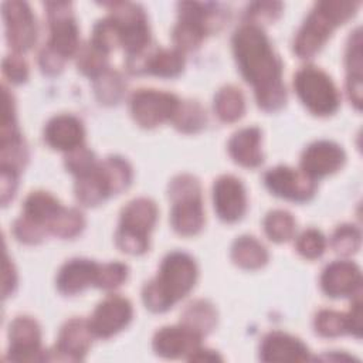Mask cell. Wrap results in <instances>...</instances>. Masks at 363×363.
<instances>
[{
	"mask_svg": "<svg viewBox=\"0 0 363 363\" xmlns=\"http://www.w3.org/2000/svg\"><path fill=\"white\" fill-rule=\"evenodd\" d=\"M233 50L242 77L254 86L258 105L265 111L281 109L286 101L282 64L264 31L254 24L240 27L233 37Z\"/></svg>",
	"mask_w": 363,
	"mask_h": 363,
	"instance_id": "6da1fadb",
	"label": "cell"
},
{
	"mask_svg": "<svg viewBox=\"0 0 363 363\" xmlns=\"http://www.w3.org/2000/svg\"><path fill=\"white\" fill-rule=\"evenodd\" d=\"M196 279L194 259L180 251L172 252L163 259L157 277L143 286V302L152 312H164L191 291Z\"/></svg>",
	"mask_w": 363,
	"mask_h": 363,
	"instance_id": "7a4b0ae2",
	"label": "cell"
},
{
	"mask_svg": "<svg viewBox=\"0 0 363 363\" xmlns=\"http://www.w3.org/2000/svg\"><path fill=\"white\" fill-rule=\"evenodd\" d=\"M353 1H320L298 31L294 50L301 58H309L320 50L330 33L347 21L357 10Z\"/></svg>",
	"mask_w": 363,
	"mask_h": 363,
	"instance_id": "3957f363",
	"label": "cell"
},
{
	"mask_svg": "<svg viewBox=\"0 0 363 363\" xmlns=\"http://www.w3.org/2000/svg\"><path fill=\"white\" fill-rule=\"evenodd\" d=\"M157 218L156 204L139 197L129 201L121 213V224L115 234L116 245L121 251L139 255L149 247V233L152 231Z\"/></svg>",
	"mask_w": 363,
	"mask_h": 363,
	"instance_id": "277c9868",
	"label": "cell"
},
{
	"mask_svg": "<svg viewBox=\"0 0 363 363\" xmlns=\"http://www.w3.org/2000/svg\"><path fill=\"white\" fill-rule=\"evenodd\" d=\"M169 196L173 201L170 221L182 235L197 234L204 224L201 190L196 177L190 174L176 176L169 186Z\"/></svg>",
	"mask_w": 363,
	"mask_h": 363,
	"instance_id": "5b68a950",
	"label": "cell"
},
{
	"mask_svg": "<svg viewBox=\"0 0 363 363\" xmlns=\"http://www.w3.org/2000/svg\"><path fill=\"white\" fill-rule=\"evenodd\" d=\"M295 91L302 104L315 115L326 116L339 106V92L332 79L316 67H303L294 78Z\"/></svg>",
	"mask_w": 363,
	"mask_h": 363,
	"instance_id": "8992f818",
	"label": "cell"
},
{
	"mask_svg": "<svg viewBox=\"0 0 363 363\" xmlns=\"http://www.w3.org/2000/svg\"><path fill=\"white\" fill-rule=\"evenodd\" d=\"M111 9V18L119 28L121 44L128 57H136L145 51L150 41L149 27L143 10L126 1H115L105 4Z\"/></svg>",
	"mask_w": 363,
	"mask_h": 363,
	"instance_id": "52a82bcc",
	"label": "cell"
},
{
	"mask_svg": "<svg viewBox=\"0 0 363 363\" xmlns=\"http://www.w3.org/2000/svg\"><path fill=\"white\" fill-rule=\"evenodd\" d=\"M180 101L169 92L139 89L130 98V113L143 128H155L173 119Z\"/></svg>",
	"mask_w": 363,
	"mask_h": 363,
	"instance_id": "ba28073f",
	"label": "cell"
},
{
	"mask_svg": "<svg viewBox=\"0 0 363 363\" xmlns=\"http://www.w3.org/2000/svg\"><path fill=\"white\" fill-rule=\"evenodd\" d=\"M45 7L51 33L48 47L62 58L74 55L78 48V27L72 16L71 3L48 1Z\"/></svg>",
	"mask_w": 363,
	"mask_h": 363,
	"instance_id": "9c48e42d",
	"label": "cell"
},
{
	"mask_svg": "<svg viewBox=\"0 0 363 363\" xmlns=\"http://www.w3.org/2000/svg\"><path fill=\"white\" fill-rule=\"evenodd\" d=\"M3 17L6 23V37L17 52L33 47L37 37L35 18L24 1H6L3 4Z\"/></svg>",
	"mask_w": 363,
	"mask_h": 363,
	"instance_id": "30bf717a",
	"label": "cell"
},
{
	"mask_svg": "<svg viewBox=\"0 0 363 363\" xmlns=\"http://www.w3.org/2000/svg\"><path fill=\"white\" fill-rule=\"evenodd\" d=\"M264 182L271 193L292 201H306L315 194V180L302 170H294L288 166H277L269 169Z\"/></svg>",
	"mask_w": 363,
	"mask_h": 363,
	"instance_id": "8fae6325",
	"label": "cell"
},
{
	"mask_svg": "<svg viewBox=\"0 0 363 363\" xmlns=\"http://www.w3.org/2000/svg\"><path fill=\"white\" fill-rule=\"evenodd\" d=\"M9 359L17 362L45 360L40 346L41 332L37 322L28 316H18L10 323Z\"/></svg>",
	"mask_w": 363,
	"mask_h": 363,
	"instance_id": "7c38bea8",
	"label": "cell"
},
{
	"mask_svg": "<svg viewBox=\"0 0 363 363\" xmlns=\"http://www.w3.org/2000/svg\"><path fill=\"white\" fill-rule=\"evenodd\" d=\"M132 319V305L128 299L109 295L94 311L89 322L91 330L98 337H111L122 330Z\"/></svg>",
	"mask_w": 363,
	"mask_h": 363,
	"instance_id": "4fadbf2b",
	"label": "cell"
},
{
	"mask_svg": "<svg viewBox=\"0 0 363 363\" xmlns=\"http://www.w3.org/2000/svg\"><path fill=\"white\" fill-rule=\"evenodd\" d=\"M345 163L343 149L328 140H320L309 145L301 157L302 172L311 179H319L335 173Z\"/></svg>",
	"mask_w": 363,
	"mask_h": 363,
	"instance_id": "5bb4252c",
	"label": "cell"
},
{
	"mask_svg": "<svg viewBox=\"0 0 363 363\" xmlns=\"http://www.w3.org/2000/svg\"><path fill=\"white\" fill-rule=\"evenodd\" d=\"M214 210L227 223H234L242 217L247 208V196L242 183L234 176H221L213 187Z\"/></svg>",
	"mask_w": 363,
	"mask_h": 363,
	"instance_id": "9a60e30c",
	"label": "cell"
},
{
	"mask_svg": "<svg viewBox=\"0 0 363 363\" xmlns=\"http://www.w3.org/2000/svg\"><path fill=\"white\" fill-rule=\"evenodd\" d=\"M201 335L184 325L162 328L153 337V349L159 356L176 359L190 356L200 347Z\"/></svg>",
	"mask_w": 363,
	"mask_h": 363,
	"instance_id": "2e32d148",
	"label": "cell"
},
{
	"mask_svg": "<svg viewBox=\"0 0 363 363\" xmlns=\"http://www.w3.org/2000/svg\"><path fill=\"white\" fill-rule=\"evenodd\" d=\"M92 335L89 322L79 318L69 319L60 330L55 345V353L58 356L55 359L68 362L82 360L91 346Z\"/></svg>",
	"mask_w": 363,
	"mask_h": 363,
	"instance_id": "e0dca14e",
	"label": "cell"
},
{
	"mask_svg": "<svg viewBox=\"0 0 363 363\" xmlns=\"http://www.w3.org/2000/svg\"><path fill=\"white\" fill-rule=\"evenodd\" d=\"M360 269L350 261H335L329 264L320 277L323 292L332 298L353 295L360 289Z\"/></svg>",
	"mask_w": 363,
	"mask_h": 363,
	"instance_id": "ac0fdd59",
	"label": "cell"
},
{
	"mask_svg": "<svg viewBox=\"0 0 363 363\" xmlns=\"http://www.w3.org/2000/svg\"><path fill=\"white\" fill-rule=\"evenodd\" d=\"M184 65L183 52L174 50H156L149 57H143V52L136 57H129L128 67L133 72H149L162 78H172L182 72Z\"/></svg>",
	"mask_w": 363,
	"mask_h": 363,
	"instance_id": "d6986e66",
	"label": "cell"
},
{
	"mask_svg": "<svg viewBox=\"0 0 363 363\" xmlns=\"http://www.w3.org/2000/svg\"><path fill=\"white\" fill-rule=\"evenodd\" d=\"M259 357L264 362H306L312 359L308 347L299 339L282 332H271L264 337Z\"/></svg>",
	"mask_w": 363,
	"mask_h": 363,
	"instance_id": "ffe728a7",
	"label": "cell"
},
{
	"mask_svg": "<svg viewBox=\"0 0 363 363\" xmlns=\"http://www.w3.org/2000/svg\"><path fill=\"white\" fill-rule=\"evenodd\" d=\"M44 139L52 149L69 152L82 145V123L72 115L54 116L44 129Z\"/></svg>",
	"mask_w": 363,
	"mask_h": 363,
	"instance_id": "44dd1931",
	"label": "cell"
},
{
	"mask_svg": "<svg viewBox=\"0 0 363 363\" xmlns=\"http://www.w3.org/2000/svg\"><path fill=\"white\" fill-rule=\"evenodd\" d=\"M98 264L89 259H71L57 275V288L64 295H75L89 285H95Z\"/></svg>",
	"mask_w": 363,
	"mask_h": 363,
	"instance_id": "7402d4cb",
	"label": "cell"
},
{
	"mask_svg": "<svg viewBox=\"0 0 363 363\" xmlns=\"http://www.w3.org/2000/svg\"><path fill=\"white\" fill-rule=\"evenodd\" d=\"M228 153L235 163L244 167H257L262 163L261 132L258 128H244L235 132L228 142Z\"/></svg>",
	"mask_w": 363,
	"mask_h": 363,
	"instance_id": "603a6c76",
	"label": "cell"
},
{
	"mask_svg": "<svg viewBox=\"0 0 363 363\" xmlns=\"http://www.w3.org/2000/svg\"><path fill=\"white\" fill-rule=\"evenodd\" d=\"M362 34L357 28L349 40L346 52L347 92L357 109L362 108Z\"/></svg>",
	"mask_w": 363,
	"mask_h": 363,
	"instance_id": "cb8c5ba5",
	"label": "cell"
},
{
	"mask_svg": "<svg viewBox=\"0 0 363 363\" xmlns=\"http://www.w3.org/2000/svg\"><path fill=\"white\" fill-rule=\"evenodd\" d=\"M231 258L241 268L257 269L265 265L268 261V252L265 247L254 237L242 235L234 241Z\"/></svg>",
	"mask_w": 363,
	"mask_h": 363,
	"instance_id": "d4e9b609",
	"label": "cell"
},
{
	"mask_svg": "<svg viewBox=\"0 0 363 363\" xmlns=\"http://www.w3.org/2000/svg\"><path fill=\"white\" fill-rule=\"evenodd\" d=\"M61 208L62 206L58 200L45 191H33L24 201V216L44 225L47 230Z\"/></svg>",
	"mask_w": 363,
	"mask_h": 363,
	"instance_id": "484cf974",
	"label": "cell"
},
{
	"mask_svg": "<svg viewBox=\"0 0 363 363\" xmlns=\"http://www.w3.org/2000/svg\"><path fill=\"white\" fill-rule=\"evenodd\" d=\"M75 196L84 206H96L111 196L98 164L89 173L78 177L75 183Z\"/></svg>",
	"mask_w": 363,
	"mask_h": 363,
	"instance_id": "4316f807",
	"label": "cell"
},
{
	"mask_svg": "<svg viewBox=\"0 0 363 363\" xmlns=\"http://www.w3.org/2000/svg\"><path fill=\"white\" fill-rule=\"evenodd\" d=\"M214 111L224 122H234L240 119L245 111L242 92L234 85L223 86L214 98Z\"/></svg>",
	"mask_w": 363,
	"mask_h": 363,
	"instance_id": "83f0119b",
	"label": "cell"
},
{
	"mask_svg": "<svg viewBox=\"0 0 363 363\" xmlns=\"http://www.w3.org/2000/svg\"><path fill=\"white\" fill-rule=\"evenodd\" d=\"M217 322L214 308L206 301H194L186 306L182 313V325L190 328L199 335L208 333Z\"/></svg>",
	"mask_w": 363,
	"mask_h": 363,
	"instance_id": "f1b7e54d",
	"label": "cell"
},
{
	"mask_svg": "<svg viewBox=\"0 0 363 363\" xmlns=\"http://www.w3.org/2000/svg\"><path fill=\"white\" fill-rule=\"evenodd\" d=\"M98 167L111 194H118L130 184L132 169L126 160L113 156L105 159Z\"/></svg>",
	"mask_w": 363,
	"mask_h": 363,
	"instance_id": "f546056e",
	"label": "cell"
},
{
	"mask_svg": "<svg viewBox=\"0 0 363 363\" xmlns=\"http://www.w3.org/2000/svg\"><path fill=\"white\" fill-rule=\"evenodd\" d=\"M172 121L179 130L184 133H194L204 128L206 112L197 102H180Z\"/></svg>",
	"mask_w": 363,
	"mask_h": 363,
	"instance_id": "4dcf8cb0",
	"label": "cell"
},
{
	"mask_svg": "<svg viewBox=\"0 0 363 363\" xmlns=\"http://www.w3.org/2000/svg\"><path fill=\"white\" fill-rule=\"evenodd\" d=\"M264 230L269 240L284 242L292 238L295 233V220L285 210H274L267 214L264 220Z\"/></svg>",
	"mask_w": 363,
	"mask_h": 363,
	"instance_id": "1f68e13d",
	"label": "cell"
},
{
	"mask_svg": "<svg viewBox=\"0 0 363 363\" xmlns=\"http://www.w3.org/2000/svg\"><path fill=\"white\" fill-rule=\"evenodd\" d=\"M84 217L77 208H61L48 224V231L61 238H71L84 228Z\"/></svg>",
	"mask_w": 363,
	"mask_h": 363,
	"instance_id": "d6a6232c",
	"label": "cell"
},
{
	"mask_svg": "<svg viewBox=\"0 0 363 363\" xmlns=\"http://www.w3.org/2000/svg\"><path fill=\"white\" fill-rule=\"evenodd\" d=\"M206 33V27L200 23L180 17L177 26L173 30V41L180 51L193 50L200 45Z\"/></svg>",
	"mask_w": 363,
	"mask_h": 363,
	"instance_id": "836d02e7",
	"label": "cell"
},
{
	"mask_svg": "<svg viewBox=\"0 0 363 363\" xmlns=\"http://www.w3.org/2000/svg\"><path fill=\"white\" fill-rule=\"evenodd\" d=\"M106 65H108L106 52L95 47L92 43L84 45L79 50L78 58H77V67L82 74L96 78L106 71Z\"/></svg>",
	"mask_w": 363,
	"mask_h": 363,
	"instance_id": "e575fe53",
	"label": "cell"
},
{
	"mask_svg": "<svg viewBox=\"0 0 363 363\" xmlns=\"http://www.w3.org/2000/svg\"><path fill=\"white\" fill-rule=\"evenodd\" d=\"M94 88L101 102L115 104L121 99L125 89V84L122 81V77L118 72L106 69L105 72H102L99 77L95 78Z\"/></svg>",
	"mask_w": 363,
	"mask_h": 363,
	"instance_id": "d590c367",
	"label": "cell"
},
{
	"mask_svg": "<svg viewBox=\"0 0 363 363\" xmlns=\"http://www.w3.org/2000/svg\"><path fill=\"white\" fill-rule=\"evenodd\" d=\"M315 329L325 337H336L347 332L346 315L323 309L315 318Z\"/></svg>",
	"mask_w": 363,
	"mask_h": 363,
	"instance_id": "8d00e7d4",
	"label": "cell"
},
{
	"mask_svg": "<svg viewBox=\"0 0 363 363\" xmlns=\"http://www.w3.org/2000/svg\"><path fill=\"white\" fill-rule=\"evenodd\" d=\"M91 43L106 54L112 48H115L118 44H121L119 28L111 17H108L105 20H101L95 24Z\"/></svg>",
	"mask_w": 363,
	"mask_h": 363,
	"instance_id": "74e56055",
	"label": "cell"
},
{
	"mask_svg": "<svg viewBox=\"0 0 363 363\" xmlns=\"http://www.w3.org/2000/svg\"><path fill=\"white\" fill-rule=\"evenodd\" d=\"M360 247V231L354 225H340L332 235V248L340 255H350Z\"/></svg>",
	"mask_w": 363,
	"mask_h": 363,
	"instance_id": "f35d334b",
	"label": "cell"
},
{
	"mask_svg": "<svg viewBox=\"0 0 363 363\" xmlns=\"http://www.w3.org/2000/svg\"><path fill=\"white\" fill-rule=\"evenodd\" d=\"M128 277V267L122 262H109L98 267L95 285L102 289L119 286Z\"/></svg>",
	"mask_w": 363,
	"mask_h": 363,
	"instance_id": "ab89813d",
	"label": "cell"
},
{
	"mask_svg": "<svg viewBox=\"0 0 363 363\" xmlns=\"http://www.w3.org/2000/svg\"><path fill=\"white\" fill-rule=\"evenodd\" d=\"M325 245H326L325 237L322 235L320 231L315 228L305 230L296 240L298 252L308 259H315L320 257L325 251Z\"/></svg>",
	"mask_w": 363,
	"mask_h": 363,
	"instance_id": "60d3db41",
	"label": "cell"
},
{
	"mask_svg": "<svg viewBox=\"0 0 363 363\" xmlns=\"http://www.w3.org/2000/svg\"><path fill=\"white\" fill-rule=\"evenodd\" d=\"M65 166L72 174H75L77 177H81L89 173L91 170H94L96 163H95L94 153L81 145L68 152L65 157Z\"/></svg>",
	"mask_w": 363,
	"mask_h": 363,
	"instance_id": "b9f144b4",
	"label": "cell"
},
{
	"mask_svg": "<svg viewBox=\"0 0 363 363\" xmlns=\"http://www.w3.org/2000/svg\"><path fill=\"white\" fill-rule=\"evenodd\" d=\"M47 228L41 224H38L37 221L21 216L18 220H16L14 225H13V233L16 235V238L21 242L26 244H37L40 242L45 234H47Z\"/></svg>",
	"mask_w": 363,
	"mask_h": 363,
	"instance_id": "7bdbcfd3",
	"label": "cell"
},
{
	"mask_svg": "<svg viewBox=\"0 0 363 363\" xmlns=\"http://www.w3.org/2000/svg\"><path fill=\"white\" fill-rule=\"evenodd\" d=\"M282 4L281 3H275V1H264V3H254L250 9H248V18L257 26L258 23H268V21H274L279 13H281Z\"/></svg>",
	"mask_w": 363,
	"mask_h": 363,
	"instance_id": "ee69618b",
	"label": "cell"
},
{
	"mask_svg": "<svg viewBox=\"0 0 363 363\" xmlns=\"http://www.w3.org/2000/svg\"><path fill=\"white\" fill-rule=\"evenodd\" d=\"M3 72L11 82L21 84L28 77V65L18 54L7 55L3 60Z\"/></svg>",
	"mask_w": 363,
	"mask_h": 363,
	"instance_id": "f6af8a7d",
	"label": "cell"
},
{
	"mask_svg": "<svg viewBox=\"0 0 363 363\" xmlns=\"http://www.w3.org/2000/svg\"><path fill=\"white\" fill-rule=\"evenodd\" d=\"M38 61H40V67L44 72H47L50 75H55L62 71L65 58H62L60 54H57L54 50H51L47 45L45 48L41 50Z\"/></svg>",
	"mask_w": 363,
	"mask_h": 363,
	"instance_id": "bcb514c9",
	"label": "cell"
},
{
	"mask_svg": "<svg viewBox=\"0 0 363 363\" xmlns=\"http://www.w3.org/2000/svg\"><path fill=\"white\" fill-rule=\"evenodd\" d=\"M17 174L18 172L1 167V182H0V189H1V203L3 206H7V203L13 199L17 187Z\"/></svg>",
	"mask_w": 363,
	"mask_h": 363,
	"instance_id": "7dc6e473",
	"label": "cell"
},
{
	"mask_svg": "<svg viewBox=\"0 0 363 363\" xmlns=\"http://www.w3.org/2000/svg\"><path fill=\"white\" fill-rule=\"evenodd\" d=\"M347 320V332L353 333L356 337L362 336V309H360V299L357 296L353 308L350 309L349 315H346Z\"/></svg>",
	"mask_w": 363,
	"mask_h": 363,
	"instance_id": "c3c4849f",
	"label": "cell"
},
{
	"mask_svg": "<svg viewBox=\"0 0 363 363\" xmlns=\"http://www.w3.org/2000/svg\"><path fill=\"white\" fill-rule=\"evenodd\" d=\"M16 282H17V277H16V271H14V267L13 264L10 262L9 257H6V261H4V274H3V296L7 298L14 286H16Z\"/></svg>",
	"mask_w": 363,
	"mask_h": 363,
	"instance_id": "681fc988",
	"label": "cell"
},
{
	"mask_svg": "<svg viewBox=\"0 0 363 363\" xmlns=\"http://www.w3.org/2000/svg\"><path fill=\"white\" fill-rule=\"evenodd\" d=\"M189 360H199V362H214V360H221V357L214 353L213 350H206V349H197L196 352H193L189 357Z\"/></svg>",
	"mask_w": 363,
	"mask_h": 363,
	"instance_id": "f907efd6",
	"label": "cell"
}]
</instances>
